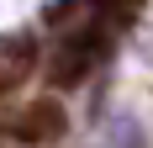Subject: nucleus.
Returning a JSON list of instances; mask_svg holds the SVG:
<instances>
[{"mask_svg":"<svg viewBox=\"0 0 153 148\" xmlns=\"http://www.w3.org/2000/svg\"><path fill=\"white\" fill-rule=\"evenodd\" d=\"M16 132H21V148H37V143H48V138L63 132V117H58V106H37Z\"/></svg>","mask_w":153,"mask_h":148,"instance_id":"1","label":"nucleus"},{"mask_svg":"<svg viewBox=\"0 0 153 148\" xmlns=\"http://www.w3.org/2000/svg\"><path fill=\"white\" fill-rule=\"evenodd\" d=\"M95 48H100V43H95V32H85V37H79L69 53H63L69 64H58V85H79V79L90 74V64H95Z\"/></svg>","mask_w":153,"mask_h":148,"instance_id":"2","label":"nucleus"}]
</instances>
